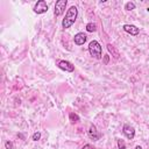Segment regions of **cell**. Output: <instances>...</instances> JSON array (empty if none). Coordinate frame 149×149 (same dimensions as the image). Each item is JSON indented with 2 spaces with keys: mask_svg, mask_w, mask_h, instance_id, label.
Wrapping results in <instances>:
<instances>
[{
  "mask_svg": "<svg viewBox=\"0 0 149 149\" xmlns=\"http://www.w3.org/2000/svg\"><path fill=\"white\" fill-rule=\"evenodd\" d=\"M95 24L93 23V22H90V23H87L86 24V30L88 31V33H93V31H95Z\"/></svg>",
  "mask_w": 149,
  "mask_h": 149,
  "instance_id": "cell-12",
  "label": "cell"
},
{
  "mask_svg": "<svg viewBox=\"0 0 149 149\" xmlns=\"http://www.w3.org/2000/svg\"><path fill=\"white\" fill-rule=\"evenodd\" d=\"M31 139H33L34 141H37V140H40V139H41V133H40V132H36V133H34Z\"/></svg>",
  "mask_w": 149,
  "mask_h": 149,
  "instance_id": "cell-15",
  "label": "cell"
},
{
  "mask_svg": "<svg viewBox=\"0 0 149 149\" xmlns=\"http://www.w3.org/2000/svg\"><path fill=\"white\" fill-rule=\"evenodd\" d=\"M66 3H68V0H58V1H56V3H55V15L56 16H59L61 14L64 13Z\"/></svg>",
  "mask_w": 149,
  "mask_h": 149,
  "instance_id": "cell-3",
  "label": "cell"
},
{
  "mask_svg": "<svg viewBox=\"0 0 149 149\" xmlns=\"http://www.w3.org/2000/svg\"><path fill=\"white\" fill-rule=\"evenodd\" d=\"M125 9H127V10H132V9H135V3H134L133 1H129V2H127V3L125 5Z\"/></svg>",
  "mask_w": 149,
  "mask_h": 149,
  "instance_id": "cell-13",
  "label": "cell"
},
{
  "mask_svg": "<svg viewBox=\"0 0 149 149\" xmlns=\"http://www.w3.org/2000/svg\"><path fill=\"white\" fill-rule=\"evenodd\" d=\"M57 66L61 69V70H63V71H66V72H72V71H74V65L71 63V62H69V61H59L58 63H57Z\"/></svg>",
  "mask_w": 149,
  "mask_h": 149,
  "instance_id": "cell-4",
  "label": "cell"
},
{
  "mask_svg": "<svg viewBox=\"0 0 149 149\" xmlns=\"http://www.w3.org/2000/svg\"><path fill=\"white\" fill-rule=\"evenodd\" d=\"M5 147H6V149H13V143L10 141H7L5 143Z\"/></svg>",
  "mask_w": 149,
  "mask_h": 149,
  "instance_id": "cell-16",
  "label": "cell"
},
{
  "mask_svg": "<svg viewBox=\"0 0 149 149\" xmlns=\"http://www.w3.org/2000/svg\"><path fill=\"white\" fill-rule=\"evenodd\" d=\"M69 119H70V122L71 123H77V122H79V116L76 114V113H70V115H69Z\"/></svg>",
  "mask_w": 149,
  "mask_h": 149,
  "instance_id": "cell-11",
  "label": "cell"
},
{
  "mask_svg": "<svg viewBox=\"0 0 149 149\" xmlns=\"http://www.w3.org/2000/svg\"><path fill=\"white\" fill-rule=\"evenodd\" d=\"M122 133H123V135H125L128 140H133L134 136H135V130H134V128H133L132 126H129V125H125V126H123Z\"/></svg>",
  "mask_w": 149,
  "mask_h": 149,
  "instance_id": "cell-6",
  "label": "cell"
},
{
  "mask_svg": "<svg viewBox=\"0 0 149 149\" xmlns=\"http://www.w3.org/2000/svg\"><path fill=\"white\" fill-rule=\"evenodd\" d=\"M86 40H87V36H86V34H84V33H78V34H76L74 37H73V41H74V43H76L77 45L84 44V43L86 42Z\"/></svg>",
  "mask_w": 149,
  "mask_h": 149,
  "instance_id": "cell-8",
  "label": "cell"
},
{
  "mask_svg": "<svg viewBox=\"0 0 149 149\" xmlns=\"http://www.w3.org/2000/svg\"><path fill=\"white\" fill-rule=\"evenodd\" d=\"M34 12L36 14H43V13H47L48 12V5L44 0H40L36 2L35 7H34Z\"/></svg>",
  "mask_w": 149,
  "mask_h": 149,
  "instance_id": "cell-5",
  "label": "cell"
},
{
  "mask_svg": "<svg viewBox=\"0 0 149 149\" xmlns=\"http://www.w3.org/2000/svg\"><path fill=\"white\" fill-rule=\"evenodd\" d=\"M88 136L93 140V141H97V140H99L100 139V134L98 133V130H97V127L94 126V125H91L90 126V128H88Z\"/></svg>",
  "mask_w": 149,
  "mask_h": 149,
  "instance_id": "cell-9",
  "label": "cell"
},
{
  "mask_svg": "<svg viewBox=\"0 0 149 149\" xmlns=\"http://www.w3.org/2000/svg\"><path fill=\"white\" fill-rule=\"evenodd\" d=\"M88 52L95 59H100L102 57V48H101L100 43L95 40L91 41L90 44H88Z\"/></svg>",
  "mask_w": 149,
  "mask_h": 149,
  "instance_id": "cell-2",
  "label": "cell"
},
{
  "mask_svg": "<svg viewBox=\"0 0 149 149\" xmlns=\"http://www.w3.org/2000/svg\"><path fill=\"white\" fill-rule=\"evenodd\" d=\"M107 50H108V52L109 54H112V56L114 57V58H119L120 57V54H119V51L115 49V47H113L111 43H108L107 44Z\"/></svg>",
  "mask_w": 149,
  "mask_h": 149,
  "instance_id": "cell-10",
  "label": "cell"
},
{
  "mask_svg": "<svg viewBox=\"0 0 149 149\" xmlns=\"http://www.w3.org/2000/svg\"><path fill=\"white\" fill-rule=\"evenodd\" d=\"M135 149H142V147H141V146H136Z\"/></svg>",
  "mask_w": 149,
  "mask_h": 149,
  "instance_id": "cell-19",
  "label": "cell"
},
{
  "mask_svg": "<svg viewBox=\"0 0 149 149\" xmlns=\"http://www.w3.org/2000/svg\"><path fill=\"white\" fill-rule=\"evenodd\" d=\"M81 149H94V147H93L92 144H88V143H87V144H85Z\"/></svg>",
  "mask_w": 149,
  "mask_h": 149,
  "instance_id": "cell-17",
  "label": "cell"
},
{
  "mask_svg": "<svg viewBox=\"0 0 149 149\" xmlns=\"http://www.w3.org/2000/svg\"><path fill=\"white\" fill-rule=\"evenodd\" d=\"M122 29H123L126 33H128V34H130V35H133V36H135V35H137V34L140 33V29H139L136 26H134V24H123Z\"/></svg>",
  "mask_w": 149,
  "mask_h": 149,
  "instance_id": "cell-7",
  "label": "cell"
},
{
  "mask_svg": "<svg viewBox=\"0 0 149 149\" xmlns=\"http://www.w3.org/2000/svg\"><path fill=\"white\" fill-rule=\"evenodd\" d=\"M118 148H119V149H127L126 143H125V141H123V140H121V139H119V140H118Z\"/></svg>",
  "mask_w": 149,
  "mask_h": 149,
  "instance_id": "cell-14",
  "label": "cell"
},
{
  "mask_svg": "<svg viewBox=\"0 0 149 149\" xmlns=\"http://www.w3.org/2000/svg\"><path fill=\"white\" fill-rule=\"evenodd\" d=\"M77 15H78V9H77V7H76V6H71V7L68 9V12H66V14H65V16H64V19H63V21H62V27H63L64 29L70 28V27L76 22Z\"/></svg>",
  "mask_w": 149,
  "mask_h": 149,
  "instance_id": "cell-1",
  "label": "cell"
},
{
  "mask_svg": "<svg viewBox=\"0 0 149 149\" xmlns=\"http://www.w3.org/2000/svg\"><path fill=\"white\" fill-rule=\"evenodd\" d=\"M102 57H104V63L107 64L108 61H109V56H108V55H105V56H102Z\"/></svg>",
  "mask_w": 149,
  "mask_h": 149,
  "instance_id": "cell-18",
  "label": "cell"
}]
</instances>
